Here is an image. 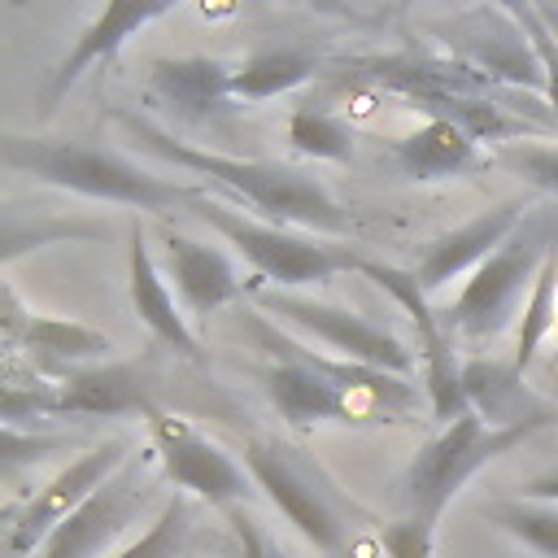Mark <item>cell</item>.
<instances>
[{
    "instance_id": "obj_33",
    "label": "cell",
    "mask_w": 558,
    "mask_h": 558,
    "mask_svg": "<svg viewBox=\"0 0 558 558\" xmlns=\"http://www.w3.org/2000/svg\"><path fill=\"white\" fill-rule=\"evenodd\" d=\"M227 523H231V536H235V545H240V558H292V554L270 536V527H266L257 514H248L244 506H231V510H227Z\"/></svg>"
},
{
    "instance_id": "obj_28",
    "label": "cell",
    "mask_w": 558,
    "mask_h": 558,
    "mask_svg": "<svg viewBox=\"0 0 558 558\" xmlns=\"http://www.w3.org/2000/svg\"><path fill=\"white\" fill-rule=\"evenodd\" d=\"M105 222H83V218H22L17 209H4V266H13L26 248L44 244H65V240H96L105 235Z\"/></svg>"
},
{
    "instance_id": "obj_18",
    "label": "cell",
    "mask_w": 558,
    "mask_h": 558,
    "mask_svg": "<svg viewBox=\"0 0 558 558\" xmlns=\"http://www.w3.org/2000/svg\"><path fill=\"white\" fill-rule=\"evenodd\" d=\"M161 244H166L161 248V270H166V279H174L179 305L196 318L218 314L222 305H231L235 296H244L253 288L218 244H205V240H192V235H179V231H170Z\"/></svg>"
},
{
    "instance_id": "obj_36",
    "label": "cell",
    "mask_w": 558,
    "mask_h": 558,
    "mask_svg": "<svg viewBox=\"0 0 558 558\" xmlns=\"http://www.w3.org/2000/svg\"><path fill=\"white\" fill-rule=\"evenodd\" d=\"M310 4H314L318 13H331V17H349V22L357 17V13H353V9L344 4V0H310Z\"/></svg>"
},
{
    "instance_id": "obj_11",
    "label": "cell",
    "mask_w": 558,
    "mask_h": 558,
    "mask_svg": "<svg viewBox=\"0 0 558 558\" xmlns=\"http://www.w3.org/2000/svg\"><path fill=\"white\" fill-rule=\"evenodd\" d=\"M135 453H131V440H122V436H109V440H100L96 449H87V453H78L70 466H61L48 484H39L31 497H26V506L13 514V523H9V554H17V558H31L44 541H48V532L70 514V510H78L118 466H126Z\"/></svg>"
},
{
    "instance_id": "obj_29",
    "label": "cell",
    "mask_w": 558,
    "mask_h": 558,
    "mask_svg": "<svg viewBox=\"0 0 558 558\" xmlns=\"http://www.w3.org/2000/svg\"><path fill=\"white\" fill-rule=\"evenodd\" d=\"M187 536H192V506L183 493H174L161 506V514L148 523V532H140L131 545H122L109 558H179L187 549Z\"/></svg>"
},
{
    "instance_id": "obj_17",
    "label": "cell",
    "mask_w": 558,
    "mask_h": 558,
    "mask_svg": "<svg viewBox=\"0 0 558 558\" xmlns=\"http://www.w3.org/2000/svg\"><path fill=\"white\" fill-rule=\"evenodd\" d=\"M153 388L140 371V362H96L70 371L61 384H48V414L70 418H126V414H153Z\"/></svg>"
},
{
    "instance_id": "obj_22",
    "label": "cell",
    "mask_w": 558,
    "mask_h": 558,
    "mask_svg": "<svg viewBox=\"0 0 558 558\" xmlns=\"http://www.w3.org/2000/svg\"><path fill=\"white\" fill-rule=\"evenodd\" d=\"M4 340L13 349H26L31 357L57 362V366H74V362H92L109 357L113 340L87 323H70V318H48V314H26L17 310L13 288H4Z\"/></svg>"
},
{
    "instance_id": "obj_21",
    "label": "cell",
    "mask_w": 558,
    "mask_h": 558,
    "mask_svg": "<svg viewBox=\"0 0 558 558\" xmlns=\"http://www.w3.org/2000/svg\"><path fill=\"white\" fill-rule=\"evenodd\" d=\"M462 388L471 410L488 423V427H519V423H541L554 427L558 423V405L541 401L532 388H523V375L510 362H493V357H466L462 362Z\"/></svg>"
},
{
    "instance_id": "obj_16",
    "label": "cell",
    "mask_w": 558,
    "mask_h": 558,
    "mask_svg": "<svg viewBox=\"0 0 558 558\" xmlns=\"http://www.w3.org/2000/svg\"><path fill=\"white\" fill-rule=\"evenodd\" d=\"M523 218H527L523 201H501V205H493V209L466 218L462 227L432 235V240L418 248V257H414L410 270L418 275V283H423L427 292H436V288H445L449 279H458V275H466V270H480V266L519 231Z\"/></svg>"
},
{
    "instance_id": "obj_35",
    "label": "cell",
    "mask_w": 558,
    "mask_h": 558,
    "mask_svg": "<svg viewBox=\"0 0 558 558\" xmlns=\"http://www.w3.org/2000/svg\"><path fill=\"white\" fill-rule=\"evenodd\" d=\"M519 497H527V501H554V506H558V466H549V471L523 480V484H519Z\"/></svg>"
},
{
    "instance_id": "obj_26",
    "label": "cell",
    "mask_w": 558,
    "mask_h": 558,
    "mask_svg": "<svg viewBox=\"0 0 558 558\" xmlns=\"http://www.w3.org/2000/svg\"><path fill=\"white\" fill-rule=\"evenodd\" d=\"M288 140L296 153L318 161H349L353 157V126L327 105H301L288 118Z\"/></svg>"
},
{
    "instance_id": "obj_20",
    "label": "cell",
    "mask_w": 558,
    "mask_h": 558,
    "mask_svg": "<svg viewBox=\"0 0 558 558\" xmlns=\"http://www.w3.org/2000/svg\"><path fill=\"white\" fill-rule=\"evenodd\" d=\"M231 74L235 65L218 57H157L148 65V92L166 100L174 113L205 122L240 105L231 92Z\"/></svg>"
},
{
    "instance_id": "obj_4",
    "label": "cell",
    "mask_w": 558,
    "mask_h": 558,
    "mask_svg": "<svg viewBox=\"0 0 558 558\" xmlns=\"http://www.w3.org/2000/svg\"><path fill=\"white\" fill-rule=\"evenodd\" d=\"M532 432H541V423H519V427H488L475 410H466L462 418L445 423L432 440H423L414 449V458L401 471V506L410 519L423 523H440V514L449 510V501L501 453H510L514 445H523Z\"/></svg>"
},
{
    "instance_id": "obj_8",
    "label": "cell",
    "mask_w": 558,
    "mask_h": 558,
    "mask_svg": "<svg viewBox=\"0 0 558 558\" xmlns=\"http://www.w3.org/2000/svg\"><path fill=\"white\" fill-rule=\"evenodd\" d=\"M357 275H366L371 283H379L414 323L418 331V353H423V384H427V401H432V414L436 423H453L471 410L466 401V388H462V362L453 353V331L445 323V314L432 310V292L418 283V275L410 266H392V262H371L362 257Z\"/></svg>"
},
{
    "instance_id": "obj_2",
    "label": "cell",
    "mask_w": 558,
    "mask_h": 558,
    "mask_svg": "<svg viewBox=\"0 0 558 558\" xmlns=\"http://www.w3.org/2000/svg\"><path fill=\"white\" fill-rule=\"evenodd\" d=\"M244 466L270 506L323 554V558H379V527L349 488H340L323 462L279 436H248Z\"/></svg>"
},
{
    "instance_id": "obj_31",
    "label": "cell",
    "mask_w": 558,
    "mask_h": 558,
    "mask_svg": "<svg viewBox=\"0 0 558 558\" xmlns=\"http://www.w3.org/2000/svg\"><path fill=\"white\" fill-rule=\"evenodd\" d=\"M493 161L514 170L519 179H527L532 187L558 196V144H532V140H514L493 148Z\"/></svg>"
},
{
    "instance_id": "obj_12",
    "label": "cell",
    "mask_w": 558,
    "mask_h": 558,
    "mask_svg": "<svg viewBox=\"0 0 558 558\" xmlns=\"http://www.w3.org/2000/svg\"><path fill=\"white\" fill-rule=\"evenodd\" d=\"M275 362L257 371V384L266 392V401L275 405V414L296 427L310 432L318 423H344V427H375V423H392L379 405L344 392L340 384H331L323 371H314L310 362L292 357V353H270Z\"/></svg>"
},
{
    "instance_id": "obj_27",
    "label": "cell",
    "mask_w": 558,
    "mask_h": 558,
    "mask_svg": "<svg viewBox=\"0 0 558 558\" xmlns=\"http://www.w3.org/2000/svg\"><path fill=\"white\" fill-rule=\"evenodd\" d=\"M554 323H558V257L549 253L545 266H541V275H536V283H532V292H527L523 323H519V336H514L510 366H514L519 375H527V366H532L541 340L554 331Z\"/></svg>"
},
{
    "instance_id": "obj_13",
    "label": "cell",
    "mask_w": 558,
    "mask_h": 558,
    "mask_svg": "<svg viewBox=\"0 0 558 558\" xmlns=\"http://www.w3.org/2000/svg\"><path fill=\"white\" fill-rule=\"evenodd\" d=\"M462 65L480 70L493 83H510V87H527V92H545V65L536 57V44L527 39V31L493 9V13H471L458 22H440L432 26Z\"/></svg>"
},
{
    "instance_id": "obj_7",
    "label": "cell",
    "mask_w": 558,
    "mask_h": 558,
    "mask_svg": "<svg viewBox=\"0 0 558 558\" xmlns=\"http://www.w3.org/2000/svg\"><path fill=\"white\" fill-rule=\"evenodd\" d=\"M257 305L270 318L296 327L310 340H318L336 357H349V362H362V366H375V371H388V375H405V379L418 366V357L392 331H384L379 323H371L357 310H344V305H331V301H314V296H301V292H283V288L257 292Z\"/></svg>"
},
{
    "instance_id": "obj_30",
    "label": "cell",
    "mask_w": 558,
    "mask_h": 558,
    "mask_svg": "<svg viewBox=\"0 0 558 558\" xmlns=\"http://www.w3.org/2000/svg\"><path fill=\"white\" fill-rule=\"evenodd\" d=\"M488 4L501 9V13H510V17L527 31V39L536 44V57H541V65H545V105H549V113L558 118V35L549 31L541 4H536V0H488Z\"/></svg>"
},
{
    "instance_id": "obj_38",
    "label": "cell",
    "mask_w": 558,
    "mask_h": 558,
    "mask_svg": "<svg viewBox=\"0 0 558 558\" xmlns=\"http://www.w3.org/2000/svg\"><path fill=\"white\" fill-rule=\"evenodd\" d=\"M410 4H414V0H397V9H401V13H410Z\"/></svg>"
},
{
    "instance_id": "obj_14",
    "label": "cell",
    "mask_w": 558,
    "mask_h": 558,
    "mask_svg": "<svg viewBox=\"0 0 558 558\" xmlns=\"http://www.w3.org/2000/svg\"><path fill=\"white\" fill-rule=\"evenodd\" d=\"M187 0H105V9L96 13V22L74 39V48L57 61V70L48 74V87L39 92V109L44 113H52L57 105H61V96L92 70V65H109L118 52H122V44L131 39V35H140L144 26H153L157 17H166V13H174V9H183Z\"/></svg>"
},
{
    "instance_id": "obj_10",
    "label": "cell",
    "mask_w": 558,
    "mask_h": 558,
    "mask_svg": "<svg viewBox=\"0 0 558 558\" xmlns=\"http://www.w3.org/2000/svg\"><path fill=\"white\" fill-rule=\"evenodd\" d=\"M148 497H153L148 458L135 453L78 510H70L31 558H96V554H105L126 532V523L140 519V510L148 506Z\"/></svg>"
},
{
    "instance_id": "obj_6",
    "label": "cell",
    "mask_w": 558,
    "mask_h": 558,
    "mask_svg": "<svg viewBox=\"0 0 558 558\" xmlns=\"http://www.w3.org/2000/svg\"><path fill=\"white\" fill-rule=\"evenodd\" d=\"M549 253H554V222H549V214H527L519 222V231L480 270H471V279L462 283V292L445 310L449 331H458L466 340L497 336L510 323L523 288L536 283V275H541Z\"/></svg>"
},
{
    "instance_id": "obj_37",
    "label": "cell",
    "mask_w": 558,
    "mask_h": 558,
    "mask_svg": "<svg viewBox=\"0 0 558 558\" xmlns=\"http://www.w3.org/2000/svg\"><path fill=\"white\" fill-rule=\"evenodd\" d=\"M541 13H545V22H549V31L558 35V13H554V9H545V4H541Z\"/></svg>"
},
{
    "instance_id": "obj_9",
    "label": "cell",
    "mask_w": 558,
    "mask_h": 558,
    "mask_svg": "<svg viewBox=\"0 0 558 558\" xmlns=\"http://www.w3.org/2000/svg\"><path fill=\"white\" fill-rule=\"evenodd\" d=\"M148 440H153V458H157L161 475L174 488H183V493H192V497H201V501H209L218 510H231V506L253 497L248 466H240L196 423H187V418H179V414L157 405L148 414Z\"/></svg>"
},
{
    "instance_id": "obj_19",
    "label": "cell",
    "mask_w": 558,
    "mask_h": 558,
    "mask_svg": "<svg viewBox=\"0 0 558 558\" xmlns=\"http://www.w3.org/2000/svg\"><path fill=\"white\" fill-rule=\"evenodd\" d=\"M126 292H131V305H135L140 323H144L161 344H170L174 353H183V357H192V362L205 357V353H201V340H196V331L187 327L183 305L174 301V288L166 283V270L157 266V257H153L148 235H144L140 222L131 227V244H126Z\"/></svg>"
},
{
    "instance_id": "obj_5",
    "label": "cell",
    "mask_w": 558,
    "mask_h": 558,
    "mask_svg": "<svg viewBox=\"0 0 558 558\" xmlns=\"http://www.w3.org/2000/svg\"><path fill=\"white\" fill-rule=\"evenodd\" d=\"M205 227H214L240 257L244 266H253L266 283L283 288V292H296V288H318L327 279H336L340 270H357L362 266V253H353L349 244H327V240H310V235H296L279 222H266V218H248L244 209H227L218 201H201L192 209Z\"/></svg>"
},
{
    "instance_id": "obj_24",
    "label": "cell",
    "mask_w": 558,
    "mask_h": 558,
    "mask_svg": "<svg viewBox=\"0 0 558 558\" xmlns=\"http://www.w3.org/2000/svg\"><path fill=\"white\" fill-rule=\"evenodd\" d=\"M318 65H323V57H314L310 48H262L235 65L231 92L240 105H262L270 96H283V92L310 83L318 74Z\"/></svg>"
},
{
    "instance_id": "obj_25",
    "label": "cell",
    "mask_w": 558,
    "mask_h": 558,
    "mask_svg": "<svg viewBox=\"0 0 558 558\" xmlns=\"http://www.w3.org/2000/svg\"><path fill=\"white\" fill-rule=\"evenodd\" d=\"M484 519L514 536L523 549L541 558H558V506L554 501H527V497H501L484 506Z\"/></svg>"
},
{
    "instance_id": "obj_23",
    "label": "cell",
    "mask_w": 558,
    "mask_h": 558,
    "mask_svg": "<svg viewBox=\"0 0 558 558\" xmlns=\"http://www.w3.org/2000/svg\"><path fill=\"white\" fill-rule=\"evenodd\" d=\"M392 166L410 183H436V179L480 170L484 157H480V144L462 126H453L445 118H427L418 131H410L392 144Z\"/></svg>"
},
{
    "instance_id": "obj_34",
    "label": "cell",
    "mask_w": 558,
    "mask_h": 558,
    "mask_svg": "<svg viewBox=\"0 0 558 558\" xmlns=\"http://www.w3.org/2000/svg\"><path fill=\"white\" fill-rule=\"evenodd\" d=\"M65 445H70L65 436H35V432H31V436H22V427L4 423V449H0L4 475L13 480L22 462H39V458H48V453H57V449H65Z\"/></svg>"
},
{
    "instance_id": "obj_15",
    "label": "cell",
    "mask_w": 558,
    "mask_h": 558,
    "mask_svg": "<svg viewBox=\"0 0 558 558\" xmlns=\"http://www.w3.org/2000/svg\"><path fill=\"white\" fill-rule=\"evenodd\" d=\"M248 331L257 336V344L266 353H292L301 362H310L314 371H323L331 384H340L344 392L379 405L392 423H401L405 414H414L418 405V384H410L405 375H388V371H375V366H362V362H349V357H336V353H318L314 344L288 336L283 327H275L266 314H248Z\"/></svg>"
},
{
    "instance_id": "obj_1",
    "label": "cell",
    "mask_w": 558,
    "mask_h": 558,
    "mask_svg": "<svg viewBox=\"0 0 558 558\" xmlns=\"http://www.w3.org/2000/svg\"><path fill=\"white\" fill-rule=\"evenodd\" d=\"M118 122L131 131V140L153 153L157 161H170L205 183L227 187L231 196H240L244 205H253V214H262L266 222L279 227H305V231H327V235H349L357 222L353 214L331 196V187L296 166H279V161H257V157H227V153H209V148H192L183 140H174L170 131L153 126L148 118L122 109Z\"/></svg>"
},
{
    "instance_id": "obj_32",
    "label": "cell",
    "mask_w": 558,
    "mask_h": 558,
    "mask_svg": "<svg viewBox=\"0 0 558 558\" xmlns=\"http://www.w3.org/2000/svg\"><path fill=\"white\" fill-rule=\"evenodd\" d=\"M379 549L384 558H436V527L401 514L392 523H379Z\"/></svg>"
},
{
    "instance_id": "obj_3",
    "label": "cell",
    "mask_w": 558,
    "mask_h": 558,
    "mask_svg": "<svg viewBox=\"0 0 558 558\" xmlns=\"http://www.w3.org/2000/svg\"><path fill=\"white\" fill-rule=\"evenodd\" d=\"M0 161L35 183L87 196V201H109L126 209H174L187 205L196 209L209 192L196 183H174L161 174L140 170L131 157L83 144V140H61V135H4L0 140Z\"/></svg>"
}]
</instances>
